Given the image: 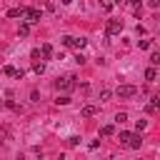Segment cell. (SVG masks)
<instances>
[{
  "label": "cell",
  "instance_id": "obj_1",
  "mask_svg": "<svg viewBox=\"0 0 160 160\" xmlns=\"http://www.w3.org/2000/svg\"><path fill=\"white\" fill-rule=\"evenodd\" d=\"M25 25H32V22H40V10L38 8H25Z\"/></svg>",
  "mask_w": 160,
  "mask_h": 160
},
{
  "label": "cell",
  "instance_id": "obj_2",
  "mask_svg": "<svg viewBox=\"0 0 160 160\" xmlns=\"http://www.w3.org/2000/svg\"><path fill=\"white\" fill-rule=\"evenodd\" d=\"M135 92H138V88H135V85H120V88L115 90V95H118V98H122V100L132 98Z\"/></svg>",
  "mask_w": 160,
  "mask_h": 160
},
{
  "label": "cell",
  "instance_id": "obj_3",
  "mask_svg": "<svg viewBox=\"0 0 160 160\" xmlns=\"http://www.w3.org/2000/svg\"><path fill=\"white\" fill-rule=\"evenodd\" d=\"M85 38H72V35H65L62 38V45H68V48H85Z\"/></svg>",
  "mask_w": 160,
  "mask_h": 160
},
{
  "label": "cell",
  "instance_id": "obj_4",
  "mask_svg": "<svg viewBox=\"0 0 160 160\" xmlns=\"http://www.w3.org/2000/svg\"><path fill=\"white\" fill-rule=\"evenodd\" d=\"M120 30H122V20H108V25H105L108 35H118Z\"/></svg>",
  "mask_w": 160,
  "mask_h": 160
},
{
  "label": "cell",
  "instance_id": "obj_5",
  "mask_svg": "<svg viewBox=\"0 0 160 160\" xmlns=\"http://www.w3.org/2000/svg\"><path fill=\"white\" fill-rule=\"evenodd\" d=\"M72 88H75V78H72V75L58 80V90H72Z\"/></svg>",
  "mask_w": 160,
  "mask_h": 160
},
{
  "label": "cell",
  "instance_id": "obj_6",
  "mask_svg": "<svg viewBox=\"0 0 160 160\" xmlns=\"http://www.w3.org/2000/svg\"><path fill=\"white\" fill-rule=\"evenodd\" d=\"M98 105H92V102H88V105H82V110H80V115L82 118H92V115H98Z\"/></svg>",
  "mask_w": 160,
  "mask_h": 160
},
{
  "label": "cell",
  "instance_id": "obj_7",
  "mask_svg": "<svg viewBox=\"0 0 160 160\" xmlns=\"http://www.w3.org/2000/svg\"><path fill=\"white\" fill-rule=\"evenodd\" d=\"M140 145H142V138H140V135H130V140H128V148H132V150H140Z\"/></svg>",
  "mask_w": 160,
  "mask_h": 160
},
{
  "label": "cell",
  "instance_id": "obj_8",
  "mask_svg": "<svg viewBox=\"0 0 160 160\" xmlns=\"http://www.w3.org/2000/svg\"><path fill=\"white\" fill-rule=\"evenodd\" d=\"M8 15H10V18H22V15H25V8H10Z\"/></svg>",
  "mask_w": 160,
  "mask_h": 160
},
{
  "label": "cell",
  "instance_id": "obj_9",
  "mask_svg": "<svg viewBox=\"0 0 160 160\" xmlns=\"http://www.w3.org/2000/svg\"><path fill=\"white\" fill-rule=\"evenodd\" d=\"M50 55H52V45H50V42H45V45L40 48V58H50Z\"/></svg>",
  "mask_w": 160,
  "mask_h": 160
},
{
  "label": "cell",
  "instance_id": "obj_10",
  "mask_svg": "<svg viewBox=\"0 0 160 160\" xmlns=\"http://www.w3.org/2000/svg\"><path fill=\"white\" fill-rule=\"evenodd\" d=\"M155 78H158V70H155V68H148V70H145V80H148V82H152Z\"/></svg>",
  "mask_w": 160,
  "mask_h": 160
},
{
  "label": "cell",
  "instance_id": "obj_11",
  "mask_svg": "<svg viewBox=\"0 0 160 160\" xmlns=\"http://www.w3.org/2000/svg\"><path fill=\"white\" fill-rule=\"evenodd\" d=\"M112 132H115V128H112V125H102V128H100V135H102V138H110Z\"/></svg>",
  "mask_w": 160,
  "mask_h": 160
},
{
  "label": "cell",
  "instance_id": "obj_12",
  "mask_svg": "<svg viewBox=\"0 0 160 160\" xmlns=\"http://www.w3.org/2000/svg\"><path fill=\"white\" fill-rule=\"evenodd\" d=\"M130 135H132V132H128V130H122V132H120V142H122V145H128V140H130Z\"/></svg>",
  "mask_w": 160,
  "mask_h": 160
},
{
  "label": "cell",
  "instance_id": "obj_13",
  "mask_svg": "<svg viewBox=\"0 0 160 160\" xmlns=\"http://www.w3.org/2000/svg\"><path fill=\"white\" fill-rule=\"evenodd\" d=\"M150 62H152L150 68H155V65H160V55H158V52H152V55H150Z\"/></svg>",
  "mask_w": 160,
  "mask_h": 160
},
{
  "label": "cell",
  "instance_id": "obj_14",
  "mask_svg": "<svg viewBox=\"0 0 160 160\" xmlns=\"http://www.w3.org/2000/svg\"><path fill=\"white\" fill-rule=\"evenodd\" d=\"M18 32H20V38H25V35L30 32V25H20V30H18Z\"/></svg>",
  "mask_w": 160,
  "mask_h": 160
},
{
  "label": "cell",
  "instance_id": "obj_15",
  "mask_svg": "<svg viewBox=\"0 0 160 160\" xmlns=\"http://www.w3.org/2000/svg\"><path fill=\"white\" fill-rule=\"evenodd\" d=\"M32 70H35L38 75H42V72H45V65H42V62H35V68H32Z\"/></svg>",
  "mask_w": 160,
  "mask_h": 160
},
{
  "label": "cell",
  "instance_id": "obj_16",
  "mask_svg": "<svg viewBox=\"0 0 160 160\" xmlns=\"http://www.w3.org/2000/svg\"><path fill=\"white\" fill-rule=\"evenodd\" d=\"M2 72H5V75H12V78H15V72H18V70H15L12 65H5V70H2Z\"/></svg>",
  "mask_w": 160,
  "mask_h": 160
},
{
  "label": "cell",
  "instance_id": "obj_17",
  "mask_svg": "<svg viewBox=\"0 0 160 160\" xmlns=\"http://www.w3.org/2000/svg\"><path fill=\"white\" fill-rule=\"evenodd\" d=\"M110 98H112V92H110V90H102V92H100V100H102V102H105V100H110Z\"/></svg>",
  "mask_w": 160,
  "mask_h": 160
},
{
  "label": "cell",
  "instance_id": "obj_18",
  "mask_svg": "<svg viewBox=\"0 0 160 160\" xmlns=\"http://www.w3.org/2000/svg\"><path fill=\"white\" fill-rule=\"evenodd\" d=\"M125 120H128V112H118L115 115V122H125Z\"/></svg>",
  "mask_w": 160,
  "mask_h": 160
},
{
  "label": "cell",
  "instance_id": "obj_19",
  "mask_svg": "<svg viewBox=\"0 0 160 160\" xmlns=\"http://www.w3.org/2000/svg\"><path fill=\"white\" fill-rule=\"evenodd\" d=\"M140 48H145V50L152 48V40H140Z\"/></svg>",
  "mask_w": 160,
  "mask_h": 160
},
{
  "label": "cell",
  "instance_id": "obj_20",
  "mask_svg": "<svg viewBox=\"0 0 160 160\" xmlns=\"http://www.w3.org/2000/svg\"><path fill=\"white\" fill-rule=\"evenodd\" d=\"M30 58H32L35 62H38V60H42V58H40V50H32V52H30Z\"/></svg>",
  "mask_w": 160,
  "mask_h": 160
},
{
  "label": "cell",
  "instance_id": "obj_21",
  "mask_svg": "<svg viewBox=\"0 0 160 160\" xmlns=\"http://www.w3.org/2000/svg\"><path fill=\"white\" fill-rule=\"evenodd\" d=\"M75 62H78V65H82V62H85V55H82V52H78V55H75Z\"/></svg>",
  "mask_w": 160,
  "mask_h": 160
},
{
  "label": "cell",
  "instance_id": "obj_22",
  "mask_svg": "<svg viewBox=\"0 0 160 160\" xmlns=\"http://www.w3.org/2000/svg\"><path fill=\"white\" fill-rule=\"evenodd\" d=\"M68 102H70V98H68V95H62V98H58V105H68Z\"/></svg>",
  "mask_w": 160,
  "mask_h": 160
},
{
  "label": "cell",
  "instance_id": "obj_23",
  "mask_svg": "<svg viewBox=\"0 0 160 160\" xmlns=\"http://www.w3.org/2000/svg\"><path fill=\"white\" fill-rule=\"evenodd\" d=\"M2 142H5V132L0 130V145H2Z\"/></svg>",
  "mask_w": 160,
  "mask_h": 160
}]
</instances>
